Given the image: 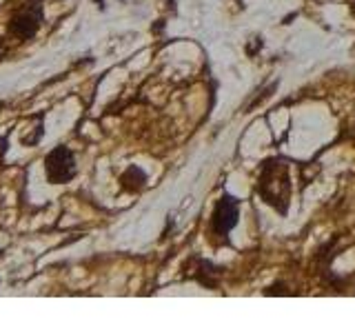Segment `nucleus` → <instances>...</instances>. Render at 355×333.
Here are the masks:
<instances>
[{
    "mask_svg": "<svg viewBox=\"0 0 355 333\" xmlns=\"http://www.w3.org/2000/svg\"><path fill=\"white\" fill-rule=\"evenodd\" d=\"M238 216H240L238 198L222 196V200H218L216 211H214V231L218 236H227V233L238 225Z\"/></svg>",
    "mask_w": 355,
    "mask_h": 333,
    "instance_id": "20e7f679",
    "label": "nucleus"
},
{
    "mask_svg": "<svg viewBox=\"0 0 355 333\" xmlns=\"http://www.w3.org/2000/svg\"><path fill=\"white\" fill-rule=\"evenodd\" d=\"M3 53H5V49H3V44H0V58H3Z\"/></svg>",
    "mask_w": 355,
    "mask_h": 333,
    "instance_id": "423d86ee",
    "label": "nucleus"
},
{
    "mask_svg": "<svg viewBox=\"0 0 355 333\" xmlns=\"http://www.w3.org/2000/svg\"><path fill=\"white\" fill-rule=\"evenodd\" d=\"M260 194L266 205L275 207L280 214L286 211L288 196H291V178L288 166L280 160H269L260 176Z\"/></svg>",
    "mask_w": 355,
    "mask_h": 333,
    "instance_id": "f257e3e1",
    "label": "nucleus"
},
{
    "mask_svg": "<svg viewBox=\"0 0 355 333\" xmlns=\"http://www.w3.org/2000/svg\"><path fill=\"white\" fill-rule=\"evenodd\" d=\"M40 20H42V7L36 0H31L29 5H25L14 18H11L9 31L14 33V36L27 40L31 36H36V31L40 29Z\"/></svg>",
    "mask_w": 355,
    "mask_h": 333,
    "instance_id": "7ed1b4c3",
    "label": "nucleus"
},
{
    "mask_svg": "<svg viewBox=\"0 0 355 333\" xmlns=\"http://www.w3.org/2000/svg\"><path fill=\"white\" fill-rule=\"evenodd\" d=\"M120 182L125 189H129V191H140L144 182H147V173H144L140 166H129V169L122 173Z\"/></svg>",
    "mask_w": 355,
    "mask_h": 333,
    "instance_id": "39448f33",
    "label": "nucleus"
},
{
    "mask_svg": "<svg viewBox=\"0 0 355 333\" xmlns=\"http://www.w3.org/2000/svg\"><path fill=\"white\" fill-rule=\"evenodd\" d=\"M44 171H47V180L51 185H64L76 176V158L71 149L55 147L44 158Z\"/></svg>",
    "mask_w": 355,
    "mask_h": 333,
    "instance_id": "f03ea898",
    "label": "nucleus"
}]
</instances>
